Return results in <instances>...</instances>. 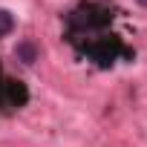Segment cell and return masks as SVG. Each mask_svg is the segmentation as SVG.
Here are the masks:
<instances>
[{
  "label": "cell",
  "mask_w": 147,
  "mask_h": 147,
  "mask_svg": "<svg viewBox=\"0 0 147 147\" xmlns=\"http://www.w3.org/2000/svg\"><path fill=\"white\" fill-rule=\"evenodd\" d=\"M15 55H18L23 63H35L38 49H35V43H32V40H20V43H18V49H15Z\"/></svg>",
  "instance_id": "cell-1"
},
{
  "label": "cell",
  "mask_w": 147,
  "mask_h": 147,
  "mask_svg": "<svg viewBox=\"0 0 147 147\" xmlns=\"http://www.w3.org/2000/svg\"><path fill=\"white\" fill-rule=\"evenodd\" d=\"M12 26H15V18H12L6 9H0V38L9 35V32H12Z\"/></svg>",
  "instance_id": "cell-2"
},
{
  "label": "cell",
  "mask_w": 147,
  "mask_h": 147,
  "mask_svg": "<svg viewBox=\"0 0 147 147\" xmlns=\"http://www.w3.org/2000/svg\"><path fill=\"white\" fill-rule=\"evenodd\" d=\"M138 3H141V6H147V0H138Z\"/></svg>",
  "instance_id": "cell-3"
}]
</instances>
